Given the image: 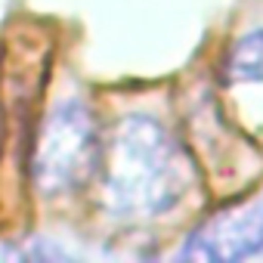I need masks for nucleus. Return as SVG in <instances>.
<instances>
[{
	"instance_id": "2",
	"label": "nucleus",
	"mask_w": 263,
	"mask_h": 263,
	"mask_svg": "<svg viewBox=\"0 0 263 263\" xmlns=\"http://www.w3.org/2000/svg\"><path fill=\"white\" fill-rule=\"evenodd\" d=\"M102 161L99 130L90 108L78 99L59 102L34 146V183L44 195H65L81 189Z\"/></svg>"
},
{
	"instance_id": "4",
	"label": "nucleus",
	"mask_w": 263,
	"mask_h": 263,
	"mask_svg": "<svg viewBox=\"0 0 263 263\" xmlns=\"http://www.w3.org/2000/svg\"><path fill=\"white\" fill-rule=\"evenodd\" d=\"M223 78L229 84H257L263 81V28H254L241 34L226 59H223Z\"/></svg>"
},
{
	"instance_id": "5",
	"label": "nucleus",
	"mask_w": 263,
	"mask_h": 263,
	"mask_svg": "<svg viewBox=\"0 0 263 263\" xmlns=\"http://www.w3.org/2000/svg\"><path fill=\"white\" fill-rule=\"evenodd\" d=\"M257 208H260V217H263V195L257 198Z\"/></svg>"
},
{
	"instance_id": "1",
	"label": "nucleus",
	"mask_w": 263,
	"mask_h": 263,
	"mask_svg": "<svg viewBox=\"0 0 263 263\" xmlns=\"http://www.w3.org/2000/svg\"><path fill=\"white\" fill-rule=\"evenodd\" d=\"M189 158L152 115L115 124L105 155V204L121 220H149L171 211L189 186Z\"/></svg>"
},
{
	"instance_id": "3",
	"label": "nucleus",
	"mask_w": 263,
	"mask_h": 263,
	"mask_svg": "<svg viewBox=\"0 0 263 263\" xmlns=\"http://www.w3.org/2000/svg\"><path fill=\"white\" fill-rule=\"evenodd\" d=\"M263 254V217L257 201L217 211L189 232L180 257L186 260H245Z\"/></svg>"
}]
</instances>
